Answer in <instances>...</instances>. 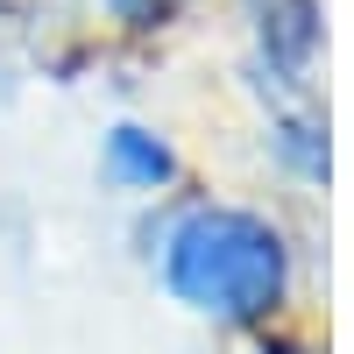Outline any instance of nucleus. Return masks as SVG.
I'll return each instance as SVG.
<instances>
[{
    "mask_svg": "<svg viewBox=\"0 0 354 354\" xmlns=\"http://www.w3.org/2000/svg\"><path fill=\"white\" fill-rule=\"evenodd\" d=\"M248 15H255L262 57L283 78H298L312 64V50H319V0H248Z\"/></svg>",
    "mask_w": 354,
    "mask_h": 354,
    "instance_id": "f03ea898",
    "label": "nucleus"
},
{
    "mask_svg": "<svg viewBox=\"0 0 354 354\" xmlns=\"http://www.w3.org/2000/svg\"><path fill=\"white\" fill-rule=\"evenodd\" d=\"M113 8V21H128V28H156V21H170L185 0H106Z\"/></svg>",
    "mask_w": 354,
    "mask_h": 354,
    "instance_id": "39448f33",
    "label": "nucleus"
},
{
    "mask_svg": "<svg viewBox=\"0 0 354 354\" xmlns=\"http://www.w3.org/2000/svg\"><path fill=\"white\" fill-rule=\"evenodd\" d=\"M277 156L298 177H326V163H333L326 156V128H319L312 113H283V121H277Z\"/></svg>",
    "mask_w": 354,
    "mask_h": 354,
    "instance_id": "20e7f679",
    "label": "nucleus"
},
{
    "mask_svg": "<svg viewBox=\"0 0 354 354\" xmlns=\"http://www.w3.org/2000/svg\"><path fill=\"white\" fill-rule=\"evenodd\" d=\"M106 170L121 177V185H142V192H156V185H170V149L149 135V128H113L106 135Z\"/></svg>",
    "mask_w": 354,
    "mask_h": 354,
    "instance_id": "7ed1b4c3",
    "label": "nucleus"
},
{
    "mask_svg": "<svg viewBox=\"0 0 354 354\" xmlns=\"http://www.w3.org/2000/svg\"><path fill=\"white\" fill-rule=\"evenodd\" d=\"M163 283L185 305H198V312L262 319V312H277L283 283H290V255H283V241H277L270 220L205 205V213H192L185 227L170 234Z\"/></svg>",
    "mask_w": 354,
    "mask_h": 354,
    "instance_id": "f257e3e1",
    "label": "nucleus"
}]
</instances>
